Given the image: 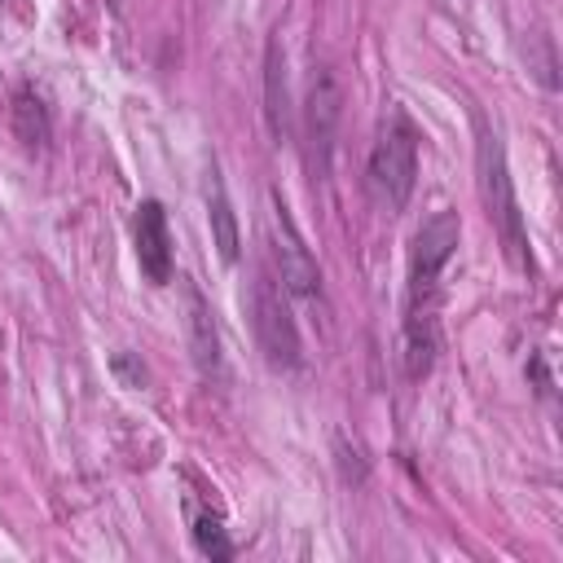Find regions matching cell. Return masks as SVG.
Masks as SVG:
<instances>
[{
	"mask_svg": "<svg viewBox=\"0 0 563 563\" xmlns=\"http://www.w3.org/2000/svg\"><path fill=\"white\" fill-rule=\"evenodd\" d=\"M462 238V220L457 211L440 207L422 220V229L413 233L409 246V286H405V330H400V361L405 374L418 383L431 374L435 352H440V325H435V308H440V273L453 260Z\"/></svg>",
	"mask_w": 563,
	"mask_h": 563,
	"instance_id": "6da1fadb",
	"label": "cell"
},
{
	"mask_svg": "<svg viewBox=\"0 0 563 563\" xmlns=\"http://www.w3.org/2000/svg\"><path fill=\"white\" fill-rule=\"evenodd\" d=\"M273 255H277V282L286 286V295H299V299H317L321 295V268L312 260V251L303 246L295 220H290V207L282 202V194H273Z\"/></svg>",
	"mask_w": 563,
	"mask_h": 563,
	"instance_id": "8992f818",
	"label": "cell"
},
{
	"mask_svg": "<svg viewBox=\"0 0 563 563\" xmlns=\"http://www.w3.org/2000/svg\"><path fill=\"white\" fill-rule=\"evenodd\" d=\"M339 114H343V88L330 66H317L308 79V97H303V141H308V163L317 167V176L330 172Z\"/></svg>",
	"mask_w": 563,
	"mask_h": 563,
	"instance_id": "5b68a950",
	"label": "cell"
},
{
	"mask_svg": "<svg viewBox=\"0 0 563 563\" xmlns=\"http://www.w3.org/2000/svg\"><path fill=\"white\" fill-rule=\"evenodd\" d=\"M528 70L541 79V88H559V57H554V40L545 31H532L528 35Z\"/></svg>",
	"mask_w": 563,
	"mask_h": 563,
	"instance_id": "4fadbf2b",
	"label": "cell"
},
{
	"mask_svg": "<svg viewBox=\"0 0 563 563\" xmlns=\"http://www.w3.org/2000/svg\"><path fill=\"white\" fill-rule=\"evenodd\" d=\"M365 180H369L374 198L387 202L391 211H400L418 185V128L400 106L378 128V141L365 163Z\"/></svg>",
	"mask_w": 563,
	"mask_h": 563,
	"instance_id": "7a4b0ae2",
	"label": "cell"
},
{
	"mask_svg": "<svg viewBox=\"0 0 563 563\" xmlns=\"http://www.w3.org/2000/svg\"><path fill=\"white\" fill-rule=\"evenodd\" d=\"M264 119H268V132L282 141L295 136V114H290V84H286V53H282V40L268 35L264 44Z\"/></svg>",
	"mask_w": 563,
	"mask_h": 563,
	"instance_id": "9c48e42d",
	"label": "cell"
},
{
	"mask_svg": "<svg viewBox=\"0 0 563 563\" xmlns=\"http://www.w3.org/2000/svg\"><path fill=\"white\" fill-rule=\"evenodd\" d=\"M532 374H537V391H541V396H550V378H545V365H541V356H532Z\"/></svg>",
	"mask_w": 563,
	"mask_h": 563,
	"instance_id": "2e32d148",
	"label": "cell"
},
{
	"mask_svg": "<svg viewBox=\"0 0 563 563\" xmlns=\"http://www.w3.org/2000/svg\"><path fill=\"white\" fill-rule=\"evenodd\" d=\"M334 462H339L343 484H365V475H369V457H365V449H361L347 431L334 435Z\"/></svg>",
	"mask_w": 563,
	"mask_h": 563,
	"instance_id": "5bb4252c",
	"label": "cell"
},
{
	"mask_svg": "<svg viewBox=\"0 0 563 563\" xmlns=\"http://www.w3.org/2000/svg\"><path fill=\"white\" fill-rule=\"evenodd\" d=\"M251 325H255V343H260V352L273 369L290 374V369L303 365V339H299L286 286L268 268H260L255 282H251Z\"/></svg>",
	"mask_w": 563,
	"mask_h": 563,
	"instance_id": "277c9868",
	"label": "cell"
},
{
	"mask_svg": "<svg viewBox=\"0 0 563 563\" xmlns=\"http://www.w3.org/2000/svg\"><path fill=\"white\" fill-rule=\"evenodd\" d=\"M110 374L119 378V387H132V391L150 383V369H145L141 356H132V352H114V356H110Z\"/></svg>",
	"mask_w": 563,
	"mask_h": 563,
	"instance_id": "9a60e30c",
	"label": "cell"
},
{
	"mask_svg": "<svg viewBox=\"0 0 563 563\" xmlns=\"http://www.w3.org/2000/svg\"><path fill=\"white\" fill-rule=\"evenodd\" d=\"M9 123H13V136L26 145V150H44L48 136H53V119H48V106L35 88H18L13 106H9Z\"/></svg>",
	"mask_w": 563,
	"mask_h": 563,
	"instance_id": "8fae6325",
	"label": "cell"
},
{
	"mask_svg": "<svg viewBox=\"0 0 563 563\" xmlns=\"http://www.w3.org/2000/svg\"><path fill=\"white\" fill-rule=\"evenodd\" d=\"M207 224H211V246L220 251V260L224 264H238L242 260V229H238L233 202H229L224 180H220L216 167L207 172Z\"/></svg>",
	"mask_w": 563,
	"mask_h": 563,
	"instance_id": "30bf717a",
	"label": "cell"
},
{
	"mask_svg": "<svg viewBox=\"0 0 563 563\" xmlns=\"http://www.w3.org/2000/svg\"><path fill=\"white\" fill-rule=\"evenodd\" d=\"M475 163H479V194L488 202V216L501 233V246L506 255L532 273V246H528V229H523V211H519V198H515V180H510V167H506V150L497 141V132L479 128V145H475Z\"/></svg>",
	"mask_w": 563,
	"mask_h": 563,
	"instance_id": "3957f363",
	"label": "cell"
},
{
	"mask_svg": "<svg viewBox=\"0 0 563 563\" xmlns=\"http://www.w3.org/2000/svg\"><path fill=\"white\" fill-rule=\"evenodd\" d=\"M185 515H189V537H194V545H198L202 559H211V563H229V559L238 554V545H233V537H229L220 510H207V506L185 501Z\"/></svg>",
	"mask_w": 563,
	"mask_h": 563,
	"instance_id": "7c38bea8",
	"label": "cell"
},
{
	"mask_svg": "<svg viewBox=\"0 0 563 563\" xmlns=\"http://www.w3.org/2000/svg\"><path fill=\"white\" fill-rule=\"evenodd\" d=\"M132 246H136L141 277H145L150 286H167V282H172V229H167V211H163L158 198H145V202L136 207Z\"/></svg>",
	"mask_w": 563,
	"mask_h": 563,
	"instance_id": "52a82bcc",
	"label": "cell"
},
{
	"mask_svg": "<svg viewBox=\"0 0 563 563\" xmlns=\"http://www.w3.org/2000/svg\"><path fill=\"white\" fill-rule=\"evenodd\" d=\"M185 334H189V352H194V365L207 383H220L224 378V352H220V330H216V317H211V303L207 295L185 282Z\"/></svg>",
	"mask_w": 563,
	"mask_h": 563,
	"instance_id": "ba28073f",
	"label": "cell"
}]
</instances>
